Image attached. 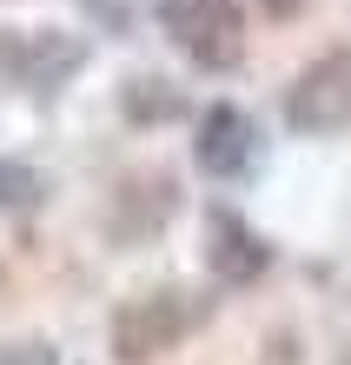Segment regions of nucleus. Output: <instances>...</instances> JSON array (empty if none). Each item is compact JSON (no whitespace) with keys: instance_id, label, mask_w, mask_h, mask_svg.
I'll return each instance as SVG.
<instances>
[{"instance_id":"20e7f679","label":"nucleus","mask_w":351,"mask_h":365,"mask_svg":"<svg viewBox=\"0 0 351 365\" xmlns=\"http://www.w3.org/2000/svg\"><path fill=\"white\" fill-rule=\"evenodd\" d=\"M80 60H86V47L67 40V34H53V27L0 34V80H14V87H27V93H53Z\"/></svg>"},{"instance_id":"7ed1b4c3","label":"nucleus","mask_w":351,"mask_h":365,"mask_svg":"<svg viewBox=\"0 0 351 365\" xmlns=\"http://www.w3.org/2000/svg\"><path fill=\"white\" fill-rule=\"evenodd\" d=\"M285 120H292L298 133H338L351 120V53L312 60V67L285 87Z\"/></svg>"},{"instance_id":"0eeeda50","label":"nucleus","mask_w":351,"mask_h":365,"mask_svg":"<svg viewBox=\"0 0 351 365\" xmlns=\"http://www.w3.org/2000/svg\"><path fill=\"white\" fill-rule=\"evenodd\" d=\"M192 153H199V166H206V173L239 180V173H246V166L258 160V133H252V120L239 113V106H206Z\"/></svg>"},{"instance_id":"423d86ee","label":"nucleus","mask_w":351,"mask_h":365,"mask_svg":"<svg viewBox=\"0 0 351 365\" xmlns=\"http://www.w3.org/2000/svg\"><path fill=\"white\" fill-rule=\"evenodd\" d=\"M172 180L166 173H133V180H120V192H113V212H106V232H113L120 246H140V240H152L166 220H172Z\"/></svg>"},{"instance_id":"f257e3e1","label":"nucleus","mask_w":351,"mask_h":365,"mask_svg":"<svg viewBox=\"0 0 351 365\" xmlns=\"http://www.w3.org/2000/svg\"><path fill=\"white\" fill-rule=\"evenodd\" d=\"M212 319V299L192 286H152L140 299H126L113 312V352L120 365H152L159 352H172L179 339H192Z\"/></svg>"},{"instance_id":"9b49d317","label":"nucleus","mask_w":351,"mask_h":365,"mask_svg":"<svg viewBox=\"0 0 351 365\" xmlns=\"http://www.w3.org/2000/svg\"><path fill=\"white\" fill-rule=\"evenodd\" d=\"M258 7H266L272 20H298L305 7H312V0H258Z\"/></svg>"},{"instance_id":"f8f14e48","label":"nucleus","mask_w":351,"mask_h":365,"mask_svg":"<svg viewBox=\"0 0 351 365\" xmlns=\"http://www.w3.org/2000/svg\"><path fill=\"white\" fill-rule=\"evenodd\" d=\"M0 292H7V266H0Z\"/></svg>"},{"instance_id":"6e6552de","label":"nucleus","mask_w":351,"mask_h":365,"mask_svg":"<svg viewBox=\"0 0 351 365\" xmlns=\"http://www.w3.org/2000/svg\"><path fill=\"white\" fill-rule=\"evenodd\" d=\"M40 200H47V180H40L33 166L0 160V206H7V212H33Z\"/></svg>"},{"instance_id":"9d476101","label":"nucleus","mask_w":351,"mask_h":365,"mask_svg":"<svg viewBox=\"0 0 351 365\" xmlns=\"http://www.w3.org/2000/svg\"><path fill=\"white\" fill-rule=\"evenodd\" d=\"M80 7L93 14L106 34H126V20H133V7H126V0H80Z\"/></svg>"},{"instance_id":"39448f33","label":"nucleus","mask_w":351,"mask_h":365,"mask_svg":"<svg viewBox=\"0 0 351 365\" xmlns=\"http://www.w3.org/2000/svg\"><path fill=\"white\" fill-rule=\"evenodd\" d=\"M206 266H212L219 286H252V279L272 266V246L258 240L239 212L219 206V212H206Z\"/></svg>"},{"instance_id":"f03ea898","label":"nucleus","mask_w":351,"mask_h":365,"mask_svg":"<svg viewBox=\"0 0 351 365\" xmlns=\"http://www.w3.org/2000/svg\"><path fill=\"white\" fill-rule=\"evenodd\" d=\"M159 20L172 47H186L199 67H239L246 53V20L232 0H159Z\"/></svg>"},{"instance_id":"1a4fd4ad","label":"nucleus","mask_w":351,"mask_h":365,"mask_svg":"<svg viewBox=\"0 0 351 365\" xmlns=\"http://www.w3.org/2000/svg\"><path fill=\"white\" fill-rule=\"evenodd\" d=\"M126 113H133V120H159V113H172L166 80H133V93H126Z\"/></svg>"}]
</instances>
